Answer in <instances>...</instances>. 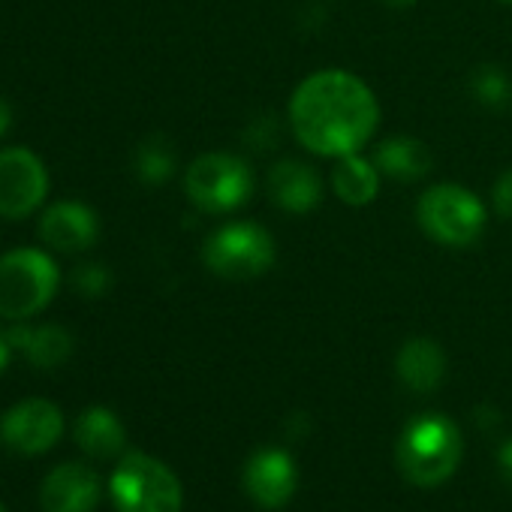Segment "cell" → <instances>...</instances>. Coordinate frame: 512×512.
Listing matches in <instances>:
<instances>
[{
    "label": "cell",
    "mask_w": 512,
    "mask_h": 512,
    "mask_svg": "<svg viewBox=\"0 0 512 512\" xmlns=\"http://www.w3.org/2000/svg\"><path fill=\"white\" fill-rule=\"evenodd\" d=\"M0 512H7V509H4V506H0Z\"/></svg>",
    "instance_id": "obj_28"
},
{
    "label": "cell",
    "mask_w": 512,
    "mask_h": 512,
    "mask_svg": "<svg viewBox=\"0 0 512 512\" xmlns=\"http://www.w3.org/2000/svg\"><path fill=\"white\" fill-rule=\"evenodd\" d=\"M500 467H503V473L512 479V440H506V443L500 446Z\"/></svg>",
    "instance_id": "obj_25"
},
{
    "label": "cell",
    "mask_w": 512,
    "mask_h": 512,
    "mask_svg": "<svg viewBox=\"0 0 512 512\" xmlns=\"http://www.w3.org/2000/svg\"><path fill=\"white\" fill-rule=\"evenodd\" d=\"M244 488L266 509L287 506L299 488V467H296L293 455L284 449L253 452L250 461L244 464Z\"/></svg>",
    "instance_id": "obj_10"
},
{
    "label": "cell",
    "mask_w": 512,
    "mask_h": 512,
    "mask_svg": "<svg viewBox=\"0 0 512 512\" xmlns=\"http://www.w3.org/2000/svg\"><path fill=\"white\" fill-rule=\"evenodd\" d=\"M380 181H383V172L377 169L374 160L362 157V154H350V157H341L338 166L332 169V190L341 202L353 205V208H362V205H371L380 193Z\"/></svg>",
    "instance_id": "obj_17"
},
{
    "label": "cell",
    "mask_w": 512,
    "mask_h": 512,
    "mask_svg": "<svg viewBox=\"0 0 512 512\" xmlns=\"http://www.w3.org/2000/svg\"><path fill=\"white\" fill-rule=\"evenodd\" d=\"M97 235H100L97 211L76 199L55 202L40 217V238L52 250H61V253L88 250V247H94Z\"/></svg>",
    "instance_id": "obj_12"
},
{
    "label": "cell",
    "mask_w": 512,
    "mask_h": 512,
    "mask_svg": "<svg viewBox=\"0 0 512 512\" xmlns=\"http://www.w3.org/2000/svg\"><path fill=\"white\" fill-rule=\"evenodd\" d=\"M49 193L46 163L31 148L0 151V217H31Z\"/></svg>",
    "instance_id": "obj_8"
},
{
    "label": "cell",
    "mask_w": 512,
    "mask_h": 512,
    "mask_svg": "<svg viewBox=\"0 0 512 512\" xmlns=\"http://www.w3.org/2000/svg\"><path fill=\"white\" fill-rule=\"evenodd\" d=\"M386 7H392V10H410V7H416L419 0H383Z\"/></svg>",
    "instance_id": "obj_26"
},
{
    "label": "cell",
    "mask_w": 512,
    "mask_h": 512,
    "mask_svg": "<svg viewBox=\"0 0 512 512\" xmlns=\"http://www.w3.org/2000/svg\"><path fill=\"white\" fill-rule=\"evenodd\" d=\"M202 263L211 275L226 281L260 278L275 266V238L253 220H235L214 229L202 247Z\"/></svg>",
    "instance_id": "obj_4"
},
{
    "label": "cell",
    "mask_w": 512,
    "mask_h": 512,
    "mask_svg": "<svg viewBox=\"0 0 512 512\" xmlns=\"http://www.w3.org/2000/svg\"><path fill=\"white\" fill-rule=\"evenodd\" d=\"M10 124H13V106L4 97H0V136L10 130Z\"/></svg>",
    "instance_id": "obj_23"
},
{
    "label": "cell",
    "mask_w": 512,
    "mask_h": 512,
    "mask_svg": "<svg viewBox=\"0 0 512 512\" xmlns=\"http://www.w3.org/2000/svg\"><path fill=\"white\" fill-rule=\"evenodd\" d=\"M470 94L479 106L503 112L512 106V76L494 64H485L479 70H473L470 76Z\"/></svg>",
    "instance_id": "obj_19"
},
{
    "label": "cell",
    "mask_w": 512,
    "mask_h": 512,
    "mask_svg": "<svg viewBox=\"0 0 512 512\" xmlns=\"http://www.w3.org/2000/svg\"><path fill=\"white\" fill-rule=\"evenodd\" d=\"M395 371H398V380L410 392H419V395L434 392L446 377V353L431 338H410L398 350Z\"/></svg>",
    "instance_id": "obj_14"
},
{
    "label": "cell",
    "mask_w": 512,
    "mask_h": 512,
    "mask_svg": "<svg viewBox=\"0 0 512 512\" xmlns=\"http://www.w3.org/2000/svg\"><path fill=\"white\" fill-rule=\"evenodd\" d=\"M13 350H22L34 368H58L73 356V335L61 326H16L7 332Z\"/></svg>",
    "instance_id": "obj_16"
},
{
    "label": "cell",
    "mask_w": 512,
    "mask_h": 512,
    "mask_svg": "<svg viewBox=\"0 0 512 512\" xmlns=\"http://www.w3.org/2000/svg\"><path fill=\"white\" fill-rule=\"evenodd\" d=\"M64 434V413L46 398H25L0 419V437L22 455L49 452Z\"/></svg>",
    "instance_id": "obj_9"
},
{
    "label": "cell",
    "mask_w": 512,
    "mask_h": 512,
    "mask_svg": "<svg viewBox=\"0 0 512 512\" xmlns=\"http://www.w3.org/2000/svg\"><path fill=\"white\" fill-rule=\"evenodd\" d=\"M491 205L500 217L512 220V169H506L497 181H494V190H491Z\"/></svg>",
    "instance_id": "obj_22"
},
{
    "label": "cell",
    "mask_w": 512,
    "mask_h": 512,
    "mask_svg": "<svg viewBox=\"0 0 512 512\" xmlns=\"http://www.w3.org/2000/svg\"><path fill=\"white\" fill-rule=\"evenodd\" d=\"M10 356H13V344H10L7 332H0V371L10 365Z\"/></svg>",
    "instance_id": "obj_24"
},
{
    "label": "cell",
    "mask_w": 512,
    "mask_h": 512,
    "mask_svg": "<svg viewBox=\"0 0 512 512\" xmlns=\"http://www.w3.org/2000/svg\"><path fill=\"white\" fill-rule=\"evenodd\" d=\"M269 196L290 214H308L323 202V181L308 163L281 160L269 172Z\"/></svg>",
    "instance_id": "obj_13"
},
{
    "label": "cell",
    "mask_w": 512,
    "mask_h": 512,
    "mask_svg": "<svg viewBox=\"0 0 512 512\" xmlns=\"http://www.w3.org/2000/svg\"><path fill=\"white\" fill-rule=\"evenodd\" d=\"M464 455V437L458 425L443 413L416 416L398 440L401 473L422 488L446 482Z\"/></svg>",
    "instance_id": "obj_2"
},
{
    "label": "cell",
    "mask_w": 512,
    "mask_h": 512,
    "mask_svg": "<svg viewBox=\"0 0 512 512\" xmlns=\"http://www.w3.org/2000/svg\"><path fill=\"white\" fill-rule=\"evenodd\" d=\"M175 172V151L166 139L154 136L148 142L139 145L136 151V175L145 181V184H163L169 181Z\"/></svg>",
    "instance_id": "obj_20"
},
{
    "label": "cell",
    "mask_w": 512,
    "mask_h": 512,
    "mask_svg": "<svg viewBox=\"0 0 512 512\" xmlns=\"http://www.w3.org/2000/svg\"><path fill=\"white\" fill-rule=\"evenodd\" d=\"M296 139L320 157L359 154L380 124L374 91L350 70H317L290 97Z\"/></svg>",
    "instance_id": "obj_1"
},
{
    "label": "cell",
    "mask_w": 512,
    "mask_h": 512,
    "mask_svg": "<svg viewBox=\"0 0 512 512\" xmlns=\"http://www.w3.org/2000/svg\"><path fill=\"white\" fill-rule=\"evenodd\" d=\"M422 232L443 247H470L485 232L482 199L461 184H434L416 202Z\"/></svg>",
    "instance_id": "obj_5"
},
{
    "label": "cell",
    "mask_w": 512,
    "mask_h": 512,
    "mask_svg": "<svg viewBox=\"0 0 512 512\" xmlns=\"http://www.w3.org/2000/svg\"><path fill=\"white\" fill-rule=\"evenodd\" d=\"M73 284H76V290H79L82 296L100 299V296H106V290L112 287V275H109V269L100 266V263H85V266L76 269Z\"/></svg>",
    "instance_id": "obj_21"
},
{
    "label": "cell",
    "mask_w": 512,
    "mask_h": 512,
    "mask_svg": "<svg viewBox=\"0 0 512 512\" xmlns=\"http://www.w3.org/2000/svg\"><path fill=\"white\" fill-rule=\"evenodd\" d=\"M100 503V479L88 464H58L40 485L43 512H94Z\"/></svg>",
    "instance_id": "obj_11"
},
{
    "label": "cell",
    "mask_w": 512,
    "mask_h": 512,
    "mask_svg": "<svg viewBox=\"0 0 512 512\" xmlns=\"http://www.w3.org/2000/svg\"><path fill=\"white\" fill-rule=\"evenodd\" d=\"M371 160L377 163V169L386 178L401 181V184L422 181L434 166L431 148L422 139H413V136H392V139L380 142Z\"/></svg>",
    "instance_id": "obj_15"
},
{
    "label": "cell",
    "mask_w": 512,
    "mask_h": 512,
    "mask_svg": "<svg viewBox=\"0 0 512 512\" xmlns=\"http://www.w3.org/2000/svg\"><path fill=\"white\" fill-rule=\"evenodd\" d=\"M497 4H506V7H512V0H497Z\"/></svg>",
    "instance_id": "obj_27"
},
{
    "label": "cell",
    "mask_w": 512,
    "mask_h": 512,
    "mask_svg": "<svg viewBox=\"0 0 512 512\" xmlns=\"http://www.w3.org/2000/svg\"><path fill=\"white\" fill-rule=\"evenodd\" d=\"M109 488L118 512H181L184 503V491L172 467L145 452H127L118 461Z\"/></svg>",
    "instance_id": "obj_6"
},
{
    "label": "cell",
    "mask_w": 512,
    "mask_h": 512,
    "mask_svg": "<svg viewBox=\"0 0 512 512\" xmlns=\"http://www.w3.org/2000/svg\"><path fill=\"white\" fill-rule=\"evenodd\" d=\"M76 443L91 458H112V455L124 452L127 431H124L121 419L112 410H106V407H88L76 419Z\"/></svg>",
    "instance_id": "obj_18"
},
{
    "label": "cell",
    "mask_w": 512,
    "mask_h": 512,
    "mask_svg": "<svg viewBox=\"0 0 512 512\" xmlns=\"http://www.w3.org/2000/svg\"><path fill=\"white\" fill-rule=\"evenodd\" d=\"M61 272L46 250L19 247L0 256V317L28 320L40 314L58 293Z\"/></svg>",
    "instance_id": "obj_3"
},
{
    "label": "cell",
    "mask_w": 512,
    "mask_h": 512,
    "mask_svg": "<svg viewBox=\"0 0 512 512\" xmlns=\"http://www.w3.org/2000/svg\"><path fill=\"white\" fill-rule=\"evenodd\" d=\"M184 193L199 211H208V214L235 211L253 193V172L235 154L208 151L187 166Z\"/></svg>",
    "instance_id": "obj_7"
}]
</instances>
